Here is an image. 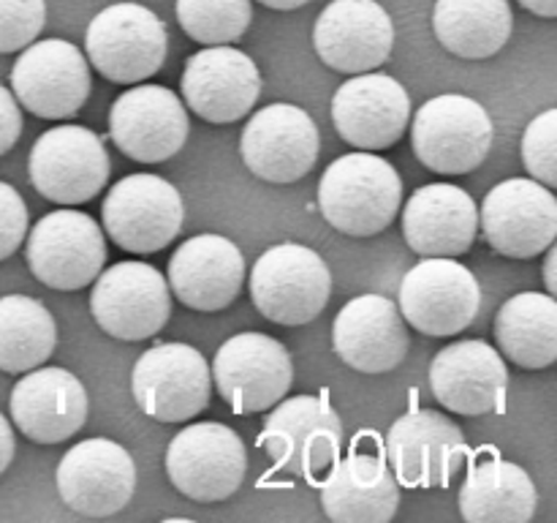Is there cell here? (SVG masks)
Instances as JSON below:
<instances>
[{"mask_svg":"<svg viewBox=\"0 0 557 523\" xmlns=\"http://www.w3.org/2000/svg\"><path fill=\"white\" fill-rule=\"evenodd\" d=\"M315 54L341 74H364L389 60L395 25L375 0H332L313 27Z\"/></svg>","mask_w":557,"mask_h":523,"instance_id":"obj_22","label":"cell"},{"mask_svg":"<svg viewBox=\"0 0 557 523\" xmlns=\"http://www.w3.org/2000/svg\"><path fill=\"white\" fill-rule=\"evenodd\" d=\"M212 381L234 414L267 412L292 390V354L264 332H239L218 349Z\"/></svg>","mask_w":557,"mask_h":523,"instance_id":"obj_12","label":"cell"},{"mask_svg":"<svg viewBox=\"0 0 557 523\" xmlns=\"http://www.w3.org/2000/svg\"><path fill=\"white\" fill-rule=\"evenodd\" d=\"M495 341L515 365L542 370L557 360V303L553 294L520 292L500 305Z\"/></svg>","mask_w":557,"mask_h":523,"instance_id":"obj_30","label":"cell"},{"mask_svg":"<svg viewBox=\"0 0 557 523\" xmlns=\"http://www.w3.org/2000/svg\"><path fill=\"white\" fill-rule=\"evenodd\" d=\"M256 447L272 458V472L319 485L321 474L341 455L343 419L332 409L326 390L321 396L281 398L267 414Z\"/></svg>","mask_w":557,"mask_h":523,"instance_id":"obj_2","label":"cell"},{"mask_svg":"<svg viewBox=\"0 0 557 523\" xmlns=\"http://www.w3.org/2000/svg\"><path fill=\"white\" fill-rule=\"evenodd\" d=\"M92 69L117 85H136L158 74L169 52V33L152 9L114 3L92 16L85 33Z\"/></svg>","mask_w":557,"mask_h":523,"instance_id":"obj_4","label":"cell"},{"mask_svg":"<svg viewBox=\"0 0 557 523\" xmlns=\"http://www.w3.org/2000/svg\"><path fill=\"white\" fill-rule=\"evenodd\" d=\"M468 458L460 425L433 409H419L397 417L386 434V461L397 483L406 488H446Z\"/></svg>","mask_w":557,"mask_h":523,"instance_id":"obj_14","label":"cell"},{"mask_svg":"<svg viewBox=\"0 0 557 523\" xmlns=\"http://www.w3.org/2000/svg\"><path fill=\"white\" fill-rule=\"evenodd\" d=\"M109 240L128 254H156L180 234L185 205L180 191L158 174H128L109 188L101 207Z\"/></svg>","mask_w":557,"mask_h":523,"instance_id":"obj_8","label":"cell"},{"mask_svg":"<svg viewBox=\"0 0 557 523\" xmlns=\"http://www.w3.org/2000/svg\"><path fill=\"white\" fill-rule=\"evenodd\" d=\"M22 134V109L9 87L0 85V156L16 145Z\"/></svg>","mask_w":557,"mask_h":523,"instance_id":"obj_37","label":"cell"},{"mask_svg":"<svg viewBox=\"0 0 557 523\" xmlns=\"http://www.w3.org/2000/svg\"><path fill=\"white\" fill-rule=\"evenodd\" d=\"M253 20L250 0H177V22L199 44H232Z\"/></svg>","mask_w":557,"mask_h":523,"instance_id":"obj_33","label":"cell"},{"mask_svg":"<svg viewBox=\"0 0 557 523\" xmlns=\"http://www.w3.org/2000/svg\"><path fill=\"white\" fill-rule=\"evenodd\" d=\"M482 305L476 276L455 256H424L406 272L397 308L413 330L449 338L473 325Z\"/></svg>","mask_w":557,"mask_h":523,"instance_id":"obj_7","label":"cell"},{"mask_svg":"<svg viewBox=\"0 0 557 523\" xmlns=\"http://www.w3.org/2000/svg\"><path fill=\"white\" fill-rule=\"evenodd\" d=\"M14 425L36 445H58L79 434L87 419V390L65 368H30L9 398Z\"/></svg>","mask_w":557,"mask_h":523,"instance_id":"obj_26","label":"cell"},{"mask_svg":"<svg viewBox=\"0 0 557 523\" xmlns=\"http://www.w3.org/2000/svg\"><path fill=\"white\" fill-rule=\"evenodd\" d=\"M335 354L359 374H389L411 349L406 319L384 294L348 300L332 325Z\"/></svg>","mask_w":557,"mask_h":523,"instance_id":"obj_25","label":"cell"},{"mask_svg":"<svg viewBox=\"0 0 557 523\" xmlns=\"http://www.w3.org/2000/svg\"><path fill=\"white\" fill-rule=\"evenodd\" d=\"M243 251L223 234H196L169 259V287L194 311L228 308L243 292Z\"/></svg>","mask_w":557,"mask_h":523,"instance_id":"obj_27","label":"cell"},{"mask_svg":"<svg viewBox=\"0 0 557 523\" xmlns=\"http://www.w3.org/2000/svg\"><path fill=\"white\" fill-rule=\"evenodd\" d=\"M259 3L275 11H292V9H299V5H308L310 0H259Z\"/></svg>","mask_w":557,"mask_h":523,"instance_id":"obj_41","label":"cell"},{"mask_svg":"<svg viewBox=\"0 0 557 523\" xmlns=\"http://www.w3.org/2000/svg\"><path fill=\"white\" fill-rule=\"evenodd\" d=\"M403 202V180L386 158L348 153L321 174L319 207L332 229L348 238H373L395 221Z\"/></svg>","mask_w":557,"mask_h":523,"instance_id":"obj_1","label":"cell"},{"mask_svg":"<svg viewBox=\"0 0 557 523\" xmlns=\"http://www.w3.org/2000/svg\"><path fill=\"white\" fill-rule=\"evenodd\" d=\"M248 452L237 430L223 423H194L166 450V474L190 501H223L243 485Z\"/></svg>","mask_w":557,"mask_h":523,"instance_id":"obj_11","label":"cell"},{"mask_svg":"<svg viewBox=\"0 0 557 523\" xmlns=\"http://www.w3.org/2000/svg\"><path fill=\"white\" fill-rule=\"evenodd\" d=\"M54 483L65 507L85 518H109L134 496L136 463L117 441L85 439L60 458Z\"/></svg>","mask_w":557,"mask_h":523,"instance_id":"obj_20","label":"cell"},{"mask_svg":"<svg viewBox=\"0 0 557 523\" xmlns=\"http://www.w3.org/2000/svg\"><path fill=\"white\" fill-rule=\"evenodd\" d=\"M27 232V207L14 185L0 180V262L16 254Z\"/></svg>","mask_w":557,"mask_h":523,"instance_id":"obj_36","label":"cell"},{"mask_svg":"<svg viewBox=\"0 0 557 523\" xmlns=\"http://www.w3.org/2000/svg\"><path fill=\"white\" fill-rule=\"evenodd\" d=\"M430 390L441 406L462 417L504 412L509 368L487 341H457L430 363Z\"/></svg>","mask_w":557,"mask_h":523,"instance_id":"obj_24","label":"cell"},{"mask_svg":"<svg viewBox=\"0 0 557 523\" xmlns=\"http://www.w3.org/2000/svg\"><path fill=\"white\" fill-rule=\"evenodd\" d=\"M479 210L466 188L430 183L413 191L403 212V238L419 256H462L471 251Z\"/></svg>","mask_w":557,"mask_h":523,"instance_id":"obj_28","label":"cell"},{"mask_svg":"<svg viewBox=\"0 0 557 523\" xmlns=\"http://www.w3.org/2000/svg\"><path fill=\"white\" fill-rule=\"evenodd\" d=\"M522 163L533 180L547 188L557 185V109H544L522 134Z\"/></svg>","mask_w":557,"mask_h":523,"instance_id":"obj_34","label":"cell"},{"mask_svg":"<svg viewBox=\"0 0 557 523\" xmlns=\"http://www.w3.org/2000/svg\"><path fill=\"white\" fill-rule=\"evenodd\" d=\"M109 153L87 125H54L30 147L27 174L44 199L58 205H85L101 194L109 180Z\"/></svg>","mask_w":557,"mask_h":523,"instance_id":"obj_6","label":"cell"},{"mask_svg":"<svg viewBox=\"0 0 557 523\" xmlns=\"http://www.w3.org/2000/svg\"><path fill=\"white\" fill-rule=\"evenodd\" d=\"M490 248L509 259H533L557 238V199L539 180L511 178L495 185L479 212Z\"/></svg>","mask_w":557,"mask_h":523,"instance_id":"obj_17","label":"cell"},{"mask_svg":"<svg viewBox=\"0 0 557 523\" xmlns=\"http://www.w3.org/2000/svg\"><path fill=\"white\" fill-rule=\"evenodd\" d=\"M332 272L313 248L281 243L267 248L250 272V300L264 319L299 327L326 308Z\"/></svg>","mask_w":557,"mask_h":523,"instance_id":"obj_3","label":"cell"},{"mask_svg":"<svg viewBox=\"0 0 557 523\" xmlns=\"http://www.w3.org/2000/svg\"><path fill=\"white\" fill-rule=\"evenodd\" d=\"M536 507L531 474L498 455L473 463L460 488V512L471 523H528Z\"/></svg>","mask_w":557,"mask_h":523,"instance_id":"obj_29","label":"cell"},{"mask_svg":"<svg viewBox=\"0 0 557 523\" xmlns=\"http://www.w3.org/2000/svg\"><path fill=\"white\" fill-rule=\"evenodd\" d=\"M411 120V96L389 74H354L332 96L337 136L359 150H386L403 139Z\"/></svg>","mask_w":557,"mask_h":523,"instance_id":"obj_21","label":"cell"},{"mask_svg":"<svg viewBox=\"0 0 557 523\" xmlns=\"http://www.w3.org/2000/svg\"><path fill=\"white\" fill-rule=\"evenodd\" d=\"M511 25L509 0H435L433 31L457 58H493L509 41Z\"/></svg>","mask_w":557,"mask_h":523,"instance_id":"obj_31","label":"cell"},{"mask_svg":"<svg viewBox=\"0 0 557 523\" xmlns=\"http://www.w3.org/2000/svg\"><path fill=\"white\" fill-rule=\"evenodd\" d=\"M239 153L256 178L277 185L297 183L319 161L321 134L302 107L270 104L245 123Z\"/></svg>","mask_w":557,"mask_h":523,"instance_id":"obj_18","label":"cell"},{"mask_svg":"<svg viewBox=\"0 0 557 523\" xmlns=\"http://www.w3.org/2000/svg\"><path fill=\"white\" fill-rule=\"evenodd\" d=\"M131 392L147 417L158 423H188L210 403V365L190 343H156L136 360Z\"/></svg>","mask_w":557,"mask_h":523,"instance_id":"obj_9","label":"cell"},{"mask_svg":"<svg viewBox=\"0 0 557 523\" xmlns=\"http://www.w3.org/2000/svg\"><path fill=\"white\" fill-rule=\"evenodd\" d=\"M520 5L531 14L544 16V20H555L557 16V0H520Z\"/></svg>","mask_w":557,"mask_h":523,"instance_id":"obj_39","label":"cell"},{"mask_svg":"<svg viewBox=\"0 0 557 523\" xmlns=\"http://www.w3.org/2000/svg\"><path fill=\"white\" fill-rule=\"evenodd\" d=\"M14 98L44 120H69L90 96V63L65 38L27 44L11 69Z\"/></svg>","mask_w":557,"mask_h":523,"instance_id":"obj_15","label":"cell"},{"mask_svg":"<svg viewBox=\"0 0 557 523\" xmlns=\"http://www.w3.org/2000/svg\"><path fill=\"white\" fill-rule=\"evenodd\" d=\"M183 98L201 120L234 123L256 107L261 96L259 65L234 47H207L185 60Z\"/></svg>","mask_w":557,"mask_h":523,"instance_id":"obj_23","label":"cell"},{"mask_svg":"<svg viewBox=\"0 0 557 523\" xmlns=\"http://www.w3.org/2000/svg\"><path fill=\"white\" fill-rule=\"evenodd\" d=\"M321 507L335 523H389L395 518L400 483L373 434H359L354 450L332 461L321 479Z\"/></svg>","mask_w":557,"mask_h":523,"instance_id":"obj_16","label":"cell"},{"mask_svg":"<svg viewBox=\"0 0 557 523\" xmlns=\"http://www.w3.org/2000/svg\"><path fill=\"white\" fill-rule=\"evenodd\" d=\"M33 276L58 292H76L96 281L107 262V240L96 218L82 210H52L33 227L25 245Z\"/></svg>","mask_w":557,"mask_h":523,"instance_id":"obj_13","label":"cell"},{"mask_svg":"<svg viewBox=\"0 0 557 523\" xmlns=\"http://www.w3.org/2000/svg\"><path fill=\"white\" fill-rule=\"evenodd\" d=\"M16 452V441H14V430H11L9 419L0 414V474L11 466Z\"/></svg>","mask_w":557,"mask_h":523,"instance_id":"obj_38","label":"cell"},{"mask_svg":"<svg viewBox=\"0 0 557 523\" xmlns=\"http://www.w3.org/2000/svg\"><path fill=\"white\" fill-rule=\"evenodd\" d=\"M555 265H557V248L555 243L547 248V259H544V283H547V294L557 292V278H555Z\"/></svg>","mask_w":557,"mask_h":523,"instance_id":"obj_40","label":"cell"},{"mask_svg":"<svg viewBox=\"0 0 557 523\" xmlns=\"http://www.w3.org/2000/svg\"><path fill=\"white\" fill-rule=\"evenodd\" d=\"M58 325L47 305L27 294L0 297V370L25 374L52 357Z\"/></svg>","mask_w":557,"mask_h":523,"instance_id":"obj_32","label":"cell"},{"mask_svg":"<svg viewBox=\"0 0 557 523\" xmlns=\"http://www.w3.org/2000/svg\"><path fill=\"white\" fill-rule=\"evenodd\" d=\"M47 22L44 0H0V54L20 52L38 38Z\"/></svg>","mask_w":557,"mask_h":523,"instance_id":"obj_35","label":"cell"},{"mask_svg":"<svg viewBox=\"0 0 557 523\" xmlns=\"http://www.w3.org/2000/svg\"><path fill=\"white\" fill-rule=\"evenodd\" d=\"M188 134V109L163 85L131 87L109 109V136L131 161H169L183 150Z\"/></svg>","mask_w":557,"mask_h":523,"instance_id":"obj_19","label":"cell"},{"mask_svg":"<svg viewBox=\"0 0 557 523\" xmlns=\"http://www.w3.org/2000/svg\"><path fill=\"white\" fill-rule=\"evenodd\" d=\"M90 314L107 336L120 341L158 336L172 316L166 278L147 262H117L96 276Z\"/></svg>","mask_w":557,"mask_h":523,"instance_id":"obj_10","label":"cell"},{"mask_svg":"<svg viewBox=\"0 0 557 523\" xmlns=\"http://www.w3.org/2000/svg\"><path fill=\"white\" fill-rule=\"evenodd\" d=\"M493 118L473 98L444 93L413 114L411 145L419 163L438 174H468L493 150Z\"/></svg>","mask_w":557,"mask_h":523,"instance_id":"obj_5","label":"cell"}]
</instances>
